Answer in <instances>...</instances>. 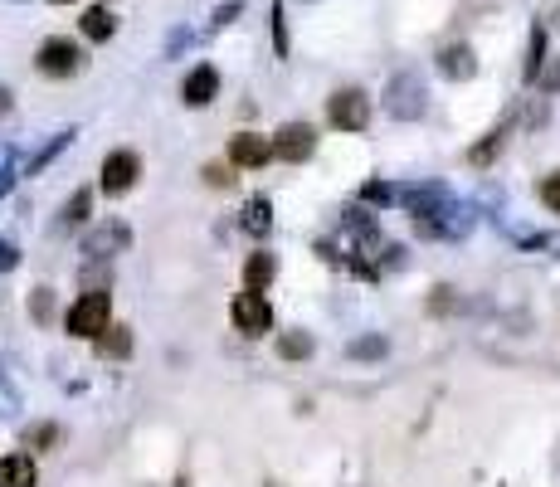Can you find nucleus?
I'll return each instance as SVG.
<instances>
[{
    "mask_svg": "<svg viewBox=\"0 0 560 487\" xmlns=\"http://www.w3.org/2000/svg\"><path fill=\"white\" fill-rule=\"evenodd\" d=\"M541 200H546V205H551V210L560 215V171H556V176H546V181H541Z\"/></svg>",
    "mask_w": 560,
    "mask_h": 487,
    "instance_id": "obj_24",
    "label": "nucleus"
},
{
    "mask_svg": "<svg viewBox=\"0 0 560 487\" xmlns=\"http://www.w3.org/2000/svg\"><path fill=\"white\" fill-rule=\"evenodd\" d=\"M327 117H332V127H341V132H366L371 127V98L361 88H341V93H332V103H327Z\"/></svg>",
    "mask_w": 560,
    "mask_h": 487,
    "instance_id": "obj_3",
    "label": "nucleus"
},
{
    "mask_svg": "<svg viewBox=\"0 0 560 487\" xmlns=\"http://www.w3.org/2000/svg\"><path fill=\"white\" fill-rule=\"evenodd\" d=\"M278 351H283L288 361H307V356L317 351V341L307 337V332H283V337H278Z\"/></svg>",
    "mask_w": 560,
    "mask_h": 487,
    "instance_id": "obj_20",
    "label": "nucleus"
},
{
    "mask_svg": "<svg viewBox=\"0 0 560 487\" xmlns=\"http://www.w3.org/2000/svg\"><path fill=\"white\" fill-rule=\"evenodd\" d=\"M239 5H244V0H229V5H220V10H215V30H224V25L239 15Z\"/></svg>",
    "mask_w": 560,
    "mask_h": 487,
    "instance_id": "obj_29",
    "label": "nucleus"
},
{
    "mask_svg": "<svg viewBox=\"0 0 560 487\" xmlns=\"http://www.w3.org/2000/svg\"><path fill=\"white\" fill-rule=\"evenodd\" d=\"M273 156H278L273 142H263L259 132H239L229 142V166H244V171H259L263 161H273Z\"/></svg>",
    "mask_w": 560,
    "mask_h": 487,
    "instance_id": "obj_9",
    "label": "nucleus"
},
{
    "mask_svg": "<svg viewBox=\"0 0 560 487\" xmlns=\"http://www.w3.org/2000/svg\"><path fill=\"white\" fill-rule=\"evenodd\" d=\"M385 113L395 117V122H419L424 108H429V93H424V78L419 74H395L385 83Z\"/></svg>",
    "mask_w": 560,
    "mask_h": 487,
    "instance_id": "obj_1",
    "label": "nucleus"
},
{
    "mask_svg": "<svg viewBox=\"0 0 560 487\" xmlns=\"http://www.w3.org/2000/svg\"><path fill=\"white\" fill-rule=\"evenodd\" d=\"M98 351H103V356H117V361H122V356L132 351V327H108V332L98 337Z\"/></svg>",
    "mask_w": 560,
    "mask_h": 487,
    "instance_id": "obj_19",
    "label": "nucleus"
},
{
    "mask_svg": "<svg viewBox=\"0 0 560 487\" xmlns=\"http://www.w3.org/2000/svg\"><path fill=\"white\" fill-rule=\"evenodd\" d=\"M439 74L448 83H468V78L478 74V54L468 49V44H448L444 54H439Z\"/></svg>",
    "mask_w": 560,
    "mask_h": 487,
    "instance_id": "obj_12",
    "label": "nucleus"
},
{
    "mask_svg": "<svg viewBox=\"0 0 560 487\" xmlns=\"http://www.w3.org/2000/svg\"><path fill=\"white\" fill-rule=\"evenodd\" d=\"M229 317H234V327H239L244 337H263V332L273 327V307H268V298L254 293V288H244L239 298L229 302Z\"/></svg>",
    "mask_w": 560,
    "mask_h": 487,
    "instance_id": "obj_4",
    "label": "nucleus"
},
{
    "mask_svg": "<svg viewBox=\"0 0 560 487\" xmlns=\"http://www.w3.org/2000/svg\"><path fill=\"white\" fill-rule=\"evenodd\" d=\"M15 263H20V249H15V244H5V239H0V273H10V268H15Z\"/></svg>",
    "mask_w": 560,
    "mask_h": 487,
    "instance_id": "obj_28",
    "label": "nucleus"
},
{
    "mask_svg": "<svg viewBox=\"0 0 560 487\" xmlns=\"http://www.w3.org/2000/svg\"><path fill=\"white\" fill-rule=\"evenodd\" d=\"M54 5H69V0H54Z\"/></svg>",
    "mask_w": 560,
    "mask_h": 487,
    "instance_id": "obj_33",
    "label": "nucleus"
},
{
    "mask_svg": "<svg viewBox=\"0 0 560 487\" xmlns=\"http://www.w3.org/2000/svg\"><path fill=\"white\" fill-rule=\"evenodd\" d=\"M502 147H507V127H492V132H487L483 142H478V147L468 151V161H473V166H492V156H497Z\"/></svg>",
    "mask_w": 560,
    "mask_h": 487,
    "instance_id": "obj_18",
    "label": "nucleus"
},
{
    "mask_svg": "<svg viewBox=\"0 0 560 487\" xmlns=\"http://www.w3.org/2000/svg\"><path fill=\"white\" fill-rule=\"evenodd\" d=\"M273 39H278V54H288V35H283V5H273Z\"/></svg>",
    "mask_w": 560,
    "mask_h": 487,
    "instance_id": "obj_27",
    "label": "nucleus"
},
{
    "mask_svg": "<svg viewBox=\"0 0 560 487\" xmlns=\"http://www.w3.org/2000/svg\"><path fill=\"white\" fill-rule=\"evenodd\" d=\"M137 171H142L137 151H108V156H103V190H108V195H122V190H132Z\"/></svg>",
    "mask_w": 560,
    "mask_h": 487,
    "instance_id": "obj_8",
    "label": "nucleus"
},
{
    "mask_svg": "<svg viewBox=\"0 0 560 487\" xmlns=\"http://www.w3.org/2000/svg\"><path fill=\"white\" fill-rule=\"evenodd\" d=\"M49 307H54V298H49V288H39V293H35V317H39V322L49 317Z\"/></svg>",
    "mask_w": 560,
    "mask_h": 487,
    "instance_id": "obj_32",
    "label": "nucleus"
},
{
    "mask_svg": "<svg viewBox=\"0 0 560 487\" xmlns=\"http://www.w3.org/2000/svg\"><path fill=\"white\" fill-rule=\"evenodd\" d=\"M400 200L410 205V215L414 220H434V215H444L448 205H453V195H448V186H410V190H400Z\"/></svg>",
    "mask_w": 560,
    "mask_h": 487,
    "instance_id": "obj_7",
    "label": "nucleus"
},
{
    "mask_svg": "<svg viewBox=\"0 0 560 487\" xmlns=\"http://www.w3.org/2000/svg\"><path fill=\"white\" fill-rule=\"evenodd\" d=\"M35 64L44 78H74L83 69V54H78V44H69V39H44Z\"/></svg>",
    "mask_w": 560,
    "mask_h": 487,
    "instance_id": "obj_5",
    "label": "nucleus"
},
{
    "mask_svg": "<svg viewBox=\"0 0 560 487\" xmlns=\"http://www.w3.org/2000/svg\"><path fill=\"white\" fill-rule=\"evenodd\" d=\"M346 351H351L356 361H380V356L390 351V341H385V337H361V341H351Z\"/></svg>",
    "mask_w": 560,
    "mask_h": 487,
    "instance_id": "obj_21",
    "label": "nucleus"
},
{
    "mask_svg": "<svg viewBox=\"0 0 560 487\" xmlns=\"http://www.w3.org/2000/svg\"><path fill=\"white\" fill-rule=\"evenodd\" d=\"M536 83H541L546 93H560V59H551V64L541 69V78H536Z\"/></svg>",
    "mask_w": 560,
    "mask_h": 487,
    "instance_id": "obj_25",
    "label": "nucleus"
},
{
    "mask_svg": "<svg viewBox=\"0 0 560 487\" xmlns=\"http://www.w3.org/2000/svg\"><path fill=\"white\" fill-rule=\"evenodd\" d=\"M127 244H132V229L122 225V220H112V225H98L83 239V254L88 259H108V254H122Z\"/></svg>",
    "mask_w": 560,
    "mask_h": 487,
    "instance_id": "obj_10",
    "label": "nucleus"
},
{
    "mask_svg": "<svg viewBox=\"0 0 560 487\" xmlns=\"http://www.w3.org/2000/svg\"><path fill=\"white\" fill-rule=\"evenodd\" d=\"M244 229H249V234H268V229H273V205H268L263 195H254V200L244 205Z\"/></svg>",
    "mask_w": 560,
    "mask_h": 487,
    "instance_id": "obj_16",
    "label": "nucleus"
},
{
    "mask_svg": "<svg viewBox=\"0 0 560 487\" xmlns=\"http://www.w3.org/2000/svg\"><path fill=\"white\" fill-rule=\"evenodd\" d=\"M205 181H210V186H234V176H229L224 166H205Z\"/></svg>",
    "mask_w": 560,
    "mask_h": 487,
    "instance_id": "obj_30",
    "label": "nucleus"
},
{
    "mask_svg": "<svg viewBox=\"0 0 560 487\" xmlns=\"http://www.w3.org/2000/svg\"><path fill=\"white\" fill-rule=\"evenodd\" d=\"M453 307H458L453 288H439V293H434V312H453Z\"/></svg>",
    "mask_w": 560,
    "mask_h": 487,
    "instance_id": "obj_31",
    "label": "nucleus"
},
{
    "mask_svg": "<svg viewBox=\"0 0 560 487\" xmlns=\"http://www.w3.org/2000/svg\"><path fill=\"white\" fill-rule=\"evenodd\" d=\"M190 30H171V39H166V59H176V54H181V49H190Z\"/></svg>",
    "mask_w": 560,
    "mask_h": 487,
    "instance_id": "obj_26",
    "label": "nucleus"
},
{
    "mask_svg": "<svg viewBox=\"0 0 560 487\" xmlns=\"http://www.w3.org/2000/svg\"><path fill=\"white\" fill-rule=\"evenodd\" d=\"M108 312H112L108 293H83V298L69 307L64 327H69L74 337H103V332H108Z\"/></svg>",
    "mask_w": 560,
    "mask_h": 487,
    "instance_id": "obj_2",
    "label": "nucleus"
},
{
    "mask_svg": "<svg viewBox=\"0 0 560 487\" xmlns=\"http://www.w3.org/2000/svg\"><path fill=\"white\" fill-rule=\"evenodd\" d=\"M39 473H35V458L30 453H10L0 458V487H35Z\"/></svg>",
    "mask_w": 560,
    "mask_h": 487,
    "instance_id": "obj_13",
    "label": "nucleus"
},
{
    "mask_svg": "<svg viewBox=\"0 0 560 487\" xmlns=\"http://www.w3.org/2000/svg\"><path fill=\"white\" fill-rule=\"evenodd\" d=\"M215 93H220V74H215L210 64L190 69L186 83H181V98H186V108H205V103H210Z\"/></svg>",
    "mask_w": 560,
    "mask_h": 487,
    "instance_id": "obj_11",
    "label": "nucleus"
},
{
    "mask_svg": "<svg viewBox=\"0 0 560 487\" xmlns=\"http://www.w3.org/2000/svg\"><path fill=\"white\" fill-rule=\"evenodd\" d=\"M83 35H88V39H112V35H117V20H112V10L93 5V10L83 15Z\"/></svg>",
    "mask_w": 560,
    "mask_h": 487,
    "instance_id": "obj_17",
    "label": "nucleus"
},
{
    "mask_svg": "<svg viewBox=\"0 0 560 487\" xmlns=\"http://www.w3.org/2000/svg\"><path fill=\"white\" fill-rule=\"evenodd\" d=\"M273 151L283 156V161H307L312 151H317V132L307 127V122H288V127H278V137H273Z\"/></svg>",
    "mask_w": 560,
    "mask_h": 487,
    "instance_id": "obj_6",
    "label": "nucleus"
},
{
    "mask_svg": "<svg viewBox=\"0 0 560 487\" xmlns=\"http://www.w3.org/2000/svg\"><path fill=\"white\" fill-rule=\"evenodd\" d=\"M361 200H371V205H390V200H400V190L385 186V181H371V186L361 190Z\"/></svg>",
    "mask_w": 560,
    "mask_h": 487,
    "instance_id": "obj_23",
    "label": "nucleus"
},
{
    "mask_svg": "<svg viewBox=\"0 0 560 487\" xmlns=\"http://www.w3.org/2000/svg\"><path fill=\"white\" fill-rule=\"evenodd\" d=\"M88 205H93V195H88V190H78L74 200L64 205V225H83V220H88Z\"/></svg>",
    "mask_w": 560,
    "mask_h": 487,
    "instance_id": "obj_22",
    "label": "nucleus"
},
{
    "mask_svg": "<svg viewBox=\"0 0 560 487\" xmlns=\"http://www.w3.org/2000/svg\"><path fill=\"white\" fill-rule=\"evenodd\" d=\"M302 5H312V0H302Z\"/></svg>",
    "mask_w": 560,
    "mask_h": 487,
    "instance_id": "obj_34",
    "label": "nucleus"
},
{
    "mask_svg": "<svg viewBox=\"0 0 560 487\" xmlns=\"http://www.w3.org/2000/svg\"><path fill=\"white\" fill-rule=\"evenodd\" d=\"M541 69H546V25H536V30H531V49H526L522 78H526V83H536V78H541Z\"/></svg>",
    "mask_w": 560,
    "mask_h": 487,
    "instance_id": "obj_15",
    "label": "nucleus"
},
{
    "mask_svg": "<svg viewBox=\"0 0 560 487\" xmlns=\"http://www.w3.org/2000/svg\"><path fill=\"white\" fill-rule=\"evenodd\" d=\"M273 273H278V259H273V254H254V259L244 263V288L263 293V288L273 283Z\"/></svg>",
    "mask_w": 560,
    "mask_h": 487,
    "instance_id": "obj_14",
    "label": "nucleus"
}]
</instances>
